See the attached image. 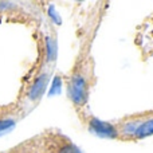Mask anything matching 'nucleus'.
<instances>
[{"label": "nucleus", "instance_id": "f257e3e1", "mask_svg": "<svg viewBox=\"0 0 153 153\" xmlns=\"http://www.w3.org/2000/svg\"><path fill=\"white\" fill-rule=\"evenodd\" d=\"M93 16L87 20L83 34L79 40V47L70 69L63 75L66 94L76 116H81L89 109L91 91L97 82L95 61L93 55L95 36L106 11V3H97Z\"/></svg>", "mask_w": 153, "mask_h": 153}, {"label": "nucleus", "instance_id": "20e7f679", "mask_svg": "<svg viewBox=\"0 0 153 153\" xmlns=\"http://www.w3.org/2000/svg\"><path fill=\"white\" fill-rule=\"evenodd\" d=\"M4 153H83V151L58 128H48Z\"/></svg>", "mask_w": 153, "mask_h": 153}, {"label": "nucleus", "instance_id": "7ed1b4c3", "mask_svg": "<svg viewBox=\"0 0 153 153\" xmlns=\"http://www.w3.org/2000/svg\"><path fill=\"white\" fill-rule=\"evenodd\" d=\"M153 136V109L105 121V137L121 143H138Z\"/></svg>", "mask_w": 153, "mask_h": 153}, {"label": "nucleus", "instance_id": "f03ea898", "mask_svg": "<svg viewBox=\"0 0 153 153\" xmlns=\"http://www.w3.org/2000/svg\"><path fill=\"white\" fill-rule=\"evenodd\" d=\"M36 43L38 56L22 79L20 90L15 100V102L27 111L36 105L45 94L55 69V40L47 35L39 34Z\"/></svg>", "mask_w": 153, "mask_h": 153}]
</instances>
